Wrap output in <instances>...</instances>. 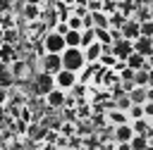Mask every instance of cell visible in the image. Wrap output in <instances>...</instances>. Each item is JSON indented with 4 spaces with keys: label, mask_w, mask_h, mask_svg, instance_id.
Instances as JSON below:
<instances>
[{
    "label": "cell",
    "mask_w": 153,
    "mask_h": 150,
    "mask_svg": "<svg viewBox=\"0 0 153 150\" xmlns=\"http://www.w3.org/2000/svg\"><path fill=\"white\" fill-rule=\"evenodd\" d=\"M86 64H88V62H86L84 48H67V50L62 52V67H65V69H69V71H76V74H79Z\"/></svg>",
    "instance_id": "6da1fadb"
},
{
    "label": "cell",
    "mask_w": 153,
    "mask_h": 150,
    "mask_svg": "<svg viewBox=\"0 0 153 150\" xmlns=\"http://www.w3.org/2000/svg\"><path fill=\"white\" fill-rule=\"evenodd\" d=\"M43 50H45V52L62 55V52L67 50V40H65V36L57 33V31H48V33L43 36Z\"/></svg>",
    "instance_id": "7a4b0ae2"
},
{
    "label": "cell",
    "mask_w": 153,
    "mask_h": 150,
    "mask_svg": "<svg viewBox=\"0 0 153 150\" xmlns=\"http://www.w3.org/2000/svg\"><path fill=\"white\" fill-rule=\"evenodd\" d=\"M53 88H57V83H55V74H48V71H38L36 76H33V93L36 95H48Z\"/></svg>",
    "instance_id": "3957f363"
},
{
    "label": "cell",
    "mask_w": 153,
    "mask_h": 150,
    "mask_svg": "<svg viewBox=\"0 0 153 150\" xmlns=\"http://www.w3.org/2000/svg\"><path fill=\"white\" fill-rule=\"evenodd\" d=\"M62 67V55H55V52H45L41 57V71H48V74H57Z\"/></svg>",
    "instance_id": "277c9868"
},
{
    "label": "cell",
    "mask_w": 153,
    "mask_h": 150,
    "mask_svg": "<svg viewBox=\"0 0 153 150\" xmlns=\"http://www.w3.org/2000/svg\"><path fill=\"white\" fill-rule=\"evenodd\" d=\"M55 83H57V88L69 90V88H74V86L79 83V74H76V71H69V69H60V71L55 74Z\"/></svg>",
    "instance_id": "5b68a950"
},
{
    "label": "cell",
    "mask_w": 153,
    "mask_h": 150,
    "mask_svg": "<svg viewBox=\"0 0 153 150\" xmlns=\"http://www.w3.org/2000/svg\"><path fill=\"white\" fill-rule=\"evenodd\" d=\"M131 52H134V40H129V38H120V40L112 43V55H115L117 60H127Z\"/></svg>",
    "instance_id": "8992f818"
},
{
    "label": "cell",
    "mask_w": 153,
    "mask_h": 150,
    "mask_svg": "<svg viewBox=\"0 0 153 150\" xmlns=\"http://www.w3.org/2000/svg\"><path fill=\"white\" fill-rule=\"evenodd\" d=\"M122 36L124 38H129V40H136L139 36H141V21L139 19H127L124 21V26H122Z\"/></svg>",
    "instance_id": "52a82bcc"
},
{
    "label": "cell",
    "mask_w": 153,
    "mask_h": 150,
    "mask_svg": "<svg viewBox=\"0 0 153 150\" xmlns=\"http://www.w3.org/2000/svg\"><path fill=\"white\" fill-rule=\"evenodd\" d=\"M45 102H48V107H53V110H60V107H65V102H67V95H65V90H62V88H53V90L45 95Z\"/></svg>",
    "instance_id": "ba28073f"
},
{
    "label": "cell",
    "mask_w": 153,
    "mask_h": 150,
    "mask_svg": "<svg viewBox=\"0 0 153 150\" xmlns=\"http://www.w3.org/2000/svg\"><path fill=\"white\" fill-rule=\"evenodd\" d=\"M134 136H136V131H134L131 121H129V124H120V126H115V138H117V143H131Z\"/></svg>",
    "instance_id": "9c48e42d"
},
{
    "label": "cell",
    "mask_w": 153,
    "mask_h": 150,
    "mask_svg": "<svg viewBox=\"0 0 153 150\" xmlns=\"http://www.w3.org/2000/svg\"><path fill=\"white\" fill-rule=\"evenodd\" d=\"M84 55H86V62L98 64V62H100V57H103V43H100V40H96V43L86 45V48H84Z\"/></svg>",
    "instance_id": "30bf717a"
},
{
    "label": "cell",
    "mask_w": 153,
    "mask_h": 150,
    "mask_svg": "<svg viewBox=\"0 0 153 150\" xmlns=\"http://www.w3.org/2000/svg\"><path fill=\"white\" fill-rule=\"evenodd\" d=\"M134 50L143 57H151L153 55V38H146V36H139L134 40Z\"/></svg>",
    "instance_id": "8fae6325"
},
{
    "label": "cell",
    "mask_w": 153,
    "mask_h": 150,
    "mask_svg": "<svg viewBox=\"0 0 153 150\" xmlns=\"http://www.w3.org/2000/svg\"><path fill=\"white\" fill-rule=\"evenodd\" d=\"M127 67L129 69H134V71H139V69H148V64H146V57L143 55H139L136 50L127 57Z\"/></svg>",
    "instance_id": "7c38bea8"
},
{
    "label": "cell",
    "mask_w": 153,
    "mask_h": 150,
    "mask_svg": "<svg viewBox=\"0 0 153 150\" xmlns=\"http://www.w3.org/2000/svg\"><path fill=\"white\" fill-rule=\"evenodd\" d=\"M129 98H131V105H143V102H148V86H136V88L129 93Z\"/></svg>",
    "instance_id": "4fadbf2b"
},
{
    "label": "cell",
    "mask_w": 153,
    "mask_h": 150,
    "mask_svg": "<svg viewBox=\"0 0 153 150\" xmlns=\"http://www.w3.org/2000/svg\"><path fill=\"white\" fill-rule=\"evenodd\" d=\"M91 17H93V26L96 29H110V17L103 14L100 10L98 12H91Z\"/></svg>",
    "instance_id": "5bb4252c"
},
{
    "label": "cell",
    "mask_w": 153,
    "mask_h": 150,
    "mask_svg": "<svg viewBox=\"0 0 153 150\" xmlns=\"http://www.w3.org/2000/svg\"><path fill=\"white\" fill-rule=\"evenodd\" d=\"M65 40H67V48H81V31L69 29L65 33Z\"/></svg>",
    "instance_id": "9a60e30c"
},
{
    "label": "cell",
    "mask_w": 153,
    "mask_h": 150,
    "mask_svg": "<svg viewBox=\"0 0 153 150\" xmlns=\"http://www.w3.org/2000/svg\"><path fill=\"white\" fill-rule=\"evenodd\" d=\"M110 121H112L115 126H120V124H129V114H127L124 110H117V107H115V110L110 112Z\"/></svg>",
    "instance_id": "2e32d148"
},
{
    "label": "cell",
    "mask_w": 153,
    "mask_h": 150,
    "mask_svg": "<svg viewBox=\"0 0 153 150\" xmlns=\"http://www.w3.org/2000/svg\"><path fill=\"white\" fill-rule=\"evenodd\" d=\"M96 40H98L96 38V29H84L81 31V48H86V45H91Z\"/></svg>",
    "instance_id": "e0dca14e"
},
{
    "label": "cell",
    "mask_w": 153,
    "mask_h": 150,
    "mask_svg": "<svg viewBox=\"0 0 153 150\" xmlns=\"http://www.w3.org/2000/svg\"><path fill=\"white\" fill-rule=\"evenodd\" d=\"M127 114H129V121H136V119H146V112H143V105H131Z\"/></svg>",
    "instance_id": "ac0fdd59"
},
{
    "label": "cell",
    "mask_w": 153,
    "mask_h": 150,
    "mask_svg": "<svg viewBox=\"0 0 153 150\" xmlns=\"http://www.w3.org/2000/svg\"><path fill=\"white\" fill-rule=\"evenodd\" d=\"M67 24L74 31H84V17H79V14H69L67 17Z\"/></svg>",
    "instance_id": "d6986e66"
},
{
    "label": "cell",
    "mask_w": 153,
    "mask_h": 150,
    "mask_svg": "<svg viewBox=\"0 0 153 150\" xmlns=\"http://www.w3.org/2000/svg\"><path fill=\"white\" fill-rule=\"evenodd\" d=\"M96 38H98L103 45H112V36H110V29H96Z\"/></svg>",
    "instance_id": "ffe728a7"
},
{
    "label": "cell",
    "mask_w": 153,
    "mask_h": 150,
    "mask_svg": "<svg viewBox=\"0 0 153 150\" xmlns=\"http://www.w3.org/2000/svg\"><path fill=\"white\" fill-rule=\"evenodd\" d=\"M134 83L136 86H148V69H139L134 74Z\"/></svg>",
    "instance_id": "44dd1931"
},
{
    "label": "cell",
    "mask_w": 153,
    "mask_h": 150,
    "mask_svg": "<svg viewBox=\"0 0 153 150\" xmlns=\"http://www.w3.org/2000/svg\"><path fill=\"white\" fill-rule=\"evenodd\" d=\"M131 150H146V138H143L141 133H136V136L131 138Z\"/></svg>",
    "instance_id": "7402d4cb"
},
{
    "label": "cell",
    "mask_w": 153,
    "mask_h": 150,
    "mask_svg": "<svg viewBox=\"0 0 153 150\" xmlns=\"http://www.w3.org/2000/svg\"><path fill=\"white\" fill-rule=\"evenodd\" d=\"M141 36H146V38H153V21H151V19L141 21Z\"/></svg>",
    "instance_id": "603a6c76"
},
{
    "label": "cell",
    "mask_w": 153,
    "mask_h": 150,
    "mask_svg": "<svg viewBox=\"0 0 153 150\" xmlns=\"http://www.w3.org/2000/svg\"><path fill=\"white\" fill-rule=\"evenodd\" d=\"M53 31H57V33H62V36H65V33L69 31V24H67V19H57V21H55V26H53Z\"/></svg>",
    "instance_id": "cb8c5ba5"
},
{
    "label": "cell",
    "mask_w": 153,
    "mask_h": 150,
    "mask_svg": "<svg viewBox=\"0 0 153 150\" xmlns=\"http://www.w3.org/2000/svg\"><path fill=\"white\" fill-rule=\"evenodd\" d=\"M26 74H29V64L26 62H22L19 67H14V79H26Z\"/></svg>",
    "instance_id": "d4e9b609"
},
{
    "label": "cell",
    "mask_w": 153,
    "mask_h": 150,
    "mask_svg": "<svg viewBox=\"0 0 153 150\" xmlns=\"http://www.w3.org/2000/svg\"><path fill=\"white\" fill-rule=\"evenodd\" d=\"M129 107H131V98H129V95H122V98H117V110H124V112H129Z\"/></svg>",
    "instance_id": "484cf974"
},
{
    "label": "cell",
    "mask_w": 153,
    "mask_h": 150,
    "mask_svg": "<svg viewBox=\"0 0 153 150\" xmlns=\"http://www.w3.org/2000/svg\"><path fill=\"white\" fill-rule=\"evenodd\" d=\"M124 21H127V19H124V14H115V17H110V26H115V29H117V26L122 29V26H124Z\"/></svg>",
    "instance_id": "4316f807"
},
{
    "label": "cell",
    "mask_w": 153,
    "mask_h": 150,
    "mask_svg": "<svg viewBox=\"0 0 153 150\" xmlns=\"http://www.w3.org/2000/svg\"><path fill=\"white\" fill-rule=\"evenodd\" d=\"M10 83H12V74H10V71H2V74H0V86L7 88Z\"/></svg>",
    "instance_id": "83f0119b"
},
{
    "label": "cell",
    "mask_w": 153,
    "mask_h": 150,
    "mask_svg": "<svg viewBox=\"0 0 153 150\" xmlns=\"http://www.w3.org/2000/svg\"><path fill=\"white\" fill-rule=\"evenodd\" d=\"M143 112H146V119H153V100L143 102Z\"/></svg>",
    "instance_id": "f1b7e54d"
},
{
    "label": "cell",
    "mask_w": 153,
    "mask_h": 150,
    "mask_svg": "<svg viewBox=\"0 0 153 150\" xmlns=\"http://www.w3.org/2000/svg\"><path fill=\"white\" fill-rule=\"evenodd\" d=\"M5 102H7V88L0 86V105H5Z\"/></svg>",
    "instance_id": "f546056e"
},
{
    "label": "cell",
    "mask_w": 153,
    "mask_h": 150,
    "mask_svg": "<svg viewBox=\"0 0 153 150\" xmlns=\"http://www.w3.org/2000/svg\"><path fill=\"white\" fill-rule=\"evenodd\" d=\"M117 150H131V143H120Z\"/></svg>",
    "instance_id": "4dcf8cb0"
},
{
    "label": "cell",
    "mask_w": 153,
    "mask_h": 150,
    "mask_svg": "<svg viewBox=\"0 0 153 150\" xmlns=\"http://www.w3.org/2000/svg\"><path fill=\"white\" fill-rule=\"evenodd\" d=\"M148 86L153 88V69H148Z\"/></svg>",
    "instance_id": "1f68e13d"
},
{
    "label": "cell",
    "mask_w": 153,
    "mask_h": 150,
    "mask_svg": "<svg viewBox=\"0 0 153 150\" xmlns=\"http://www.w3.org/2000/svg\"><path fill=\"white\" fill-rule=\"evenodd\" d=\"M146 64H148V69H153V55H151V57H146Z\"/></svg>",
    "instance_id": "d6a6232c"
},
{
    "label": "cell",
    "mask_w": 153,
    "mask_h": 150,
    "mask_svg": "<svg viewBox=\"0 0 153 150\" xmlns=\"http://www.w3.org/2000/svg\"><path fill=\"white\" fill-rule=\"evenodd\" d=\"M148 19H151V21H153V7H151V17H148Z\"/></svg>",
    "instance_id": "836d02e7"
},
{
    "label": "cell",
    "mask_w": 153,
    "mask_h": 150,
    "mask_svg": "<svg viewBox=\"0 0 153 150\" xmlns=\"http://www.w3.org/2000/svg\"><path fill=\"white\" fill-rule=\"evenodd\" d=\"M2 36H5V33H2V31H0V45H2Z\"/></svg>",
    "instance_id": "e575fe53"
},
{
    "label": "cell",
    "mask_w": 153,
    "mask_h": 150,
    "mask_svg": "<svg viewBox=\"0 0 153 150\" xmlns=\"http://www.w3.org/2000/svg\"><path fill=\"white\" fill-rule=\"evenodd\" d=\"M146 5H148V7H153V0H148V2H146Z\"/></svg>",
    "instance_id": "d590c367"
}]
</instances>
